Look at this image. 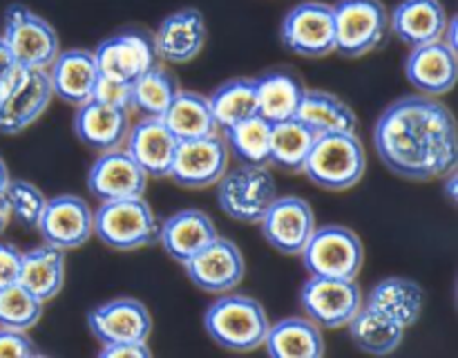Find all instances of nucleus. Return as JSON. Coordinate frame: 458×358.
I'll use <instances>...</instances> for the list:
<instances>
[{"mask_svg":"<svg viewBox=\"0 0 458 358\" xmlns=\"http://www.w3.org/2000/svg\"><path fill=\"white\" fill-rule=\"evenodd\" d=\"M374 150L389 173L407 182L445 179L458 166L454 115L425 94L396 98L376 121Z\"/></svg>","mask_w":458,"mask_h":358,"instance_id":"f257e3e1","label":"nucleus"},{"mask_svg":"<svg viewBox=\"0 0 458 358\" xmlns=\"http://www.w3.org/2000/svg\"><path fill=\"white\" fill-rule=\"evenodd\" d=\"M271 327L267 309L250 295L222 294L204 313V329L226 352H255L267 340Z\"/></svg>","mask_w":458,"mask_h":358,"instance_id":"f03ea898","label":"nucleus"},{"mask_svg":"<svg viewBox=\"0 0 458 358\" xmlns=\"http://www.w3.org/2000/svg\"><path fill=\"white\" fill-rule=\"evenodd\" d=\"M367 170V152L356 132L318 134L302 173L322 191L340 192L356 186Z\"/></svg>","mask_w":458,"mask_h":358,"instance_id":"7ed1b4c3","label":"nucleus"},{"mask_svg":"<svg viewBox=\"0 0 458 358\" xmlns=\"http://www.w3.org/2000/svg\"><path fill=\"white\" fill-rule=\"evenodd\" d=\"M161 219L143 197L101 201L94 210V235L112 251H139L159 240Z\"/></svg>","mask_w":458,"mask_h":358,"instance_id":"20e7f679","label":"nucleus"},{"mask_svg":"<svg viewBox=\"0 0 458 358\" xmlns=\"http://www.w3.org/2000/svg\"><path fill=\"white\" fill-rule=\"evenodd\" d=\"M54 92L47 70L16 65L0 83V134H21L47 112Z\"/></svg>","mask_w":458,"mask_h":358,"instance_id":"39448f33","label":"nucleus"},{"mask_svg":"<svg viewBox=\"0 0 458 358\" xmlns=\"http://www.w3.org/2000/svg\"><path fill=\"white\" fill-rule=\"evenodd\" d=\"M215 186L222 213L242 224L262 222L267 210L277 200V183L268 166L240 164L226 170Z\"/></svg>","mask_w":458,"mask_h":358,"instance_id":"423d86ee","label":"nucleus"},{"mask_svg":"<svg viewBox=\"0 0 458 358\" xmlns=\"http://www.w3.org/2000/svg\"><path fill=\"white\" fill-rule=\"evenodd\" d=\"M334 7L335 52L344 58H362L387 43L389 12L380 0H338Z\"/></svg>","mask_w":458,"mask_h":358,"instance_id":"0eeeda50","label":"nucleus"},{"mask_svg":"<svg viewBox=\"0 0 458 358\" xmlns=\"http://www.w3.org/2000/svg\"><path fill=\"white\" fill-rule=\"evenodd\" d=\"M300 258L309 276L356 280L365 262V246L352 228L327 224L316 226Z\"/></svg>","mask_w":458,"mask_h":358,"instance_id":"6e6552de","label":"nucleus"},{"mask_svg":"<svg viewBox=\"0 0 458 358\" xmlns=\"http://www.w3.org/2000/svg\"><path fill=\"white\" fill-rule=\"evenodd\" d=\"M0 36L7 43L16 65L47 70L56 54L61 52L56 30L25 4H9Z\"/></svg>","mask_w":458,"mask_h":358,"instance_id":"1a4fd4ad","label":"nucleus"},{"mask_svg":"<svg viewBox=\"0 0 458 358\" xmlns=\"http://www.w3.org/2000/svg\"><path fill=\"white\" fill-rule=\"evenodd\" d=\"M280 40L286 52L302 58H325L335 52L334 7L322 0H304L282 18Z\"/></svg>","mask_w":458,"mask_h":358,"instance_id":"9d476101","label":"nucleus"},{"mask_svg":"<svg viewBox=\"0 0 458 358\" xmlns=\"http://www.w3.org/2000/svg\"><path fill=\"white\" fill-rule=\"evenodd\" d=\"M300 307L320 329H340L362 307V291L347 277L309 276L300 289Z\"/></svg>","mask_w":458,"mask_h":358,"instance_id":"9b49d317","label":"nucleus"},{"mask_svg":"<svg viewBox=\"0 0 458 358\" xmlns=\"http://www.w3.org/2000/svg\"><path fill=\"white\" fill-rule=\"evenodd\" d=\"M97 67L103 76L134 83L141 74L159 63L152 34L146 30H123L107 36L94 49Z\"/></svg>","mask_w":458,"mask_h":358,"instance_id":"f8f14e48","label":"nucleus"},{"mask_svg":"<svg viewBox=\"0 0 458 358\" xmlns=\"http://www.w3.org/2000/svg\"><path fill=\"white\" fill-rule=\"evenodd\" d=\"M228 159H231V152L222 132L188 139V141H179L168 177L188 191H201V188L215 186L222 179V175L228 170Z\"/></svg>","mask_w":458,"mask_h":358,"instance_id":"ddd939ff","label":"nucleus"},{"mask_svg":"<svg viewBox=\"0 0 458 358\" xmlns=\"http://www.w3.org/2000/svg\"><path fill=\"white\" fill-rule=\"evenodd\" d=\"M262 237L282 255H300L316 231L311 204L298 195H277L259 222Z\"/></svg>","mask_w":458,"mask_h":358,"instance_id":"4468645a","label":"nucleus"},{"mask_svg":"<svg viewBox=\"0 0 458 358\" xmlns=\"http://www.w3.org/2000/svg\"><path fill=\"white\" fill-rule=\"evenodd\" d=\"M182 267L186 268V276L197 289L215 295L228 294L240 286L246 276V262L240 246L219 235Z\"/></svg>","mask_w":458,"mask_h":358,"instance_id":"2eb2a0df","label":"nucleus"},{"mask_svg":"<svg viewBox=\"0 0 458 358\" xmlns=\"http://www.w3.org/2000/svg\"><path fill=\"white\" fill-rule=\"evenodd\" d=\"M36 231L54 249H81L94 235V210L83 197L56 195L45 204Z\"/></svg>","mask_w":458,"mask_h":358,"instance_id":"dca6fc26","label":"nucleus"},{"mask_svg":"<svg viewBox=\"0 0 458 358\" xmlns=\"http://www.w3.org/2000/svg\"><path fill=\"white\" fill-rule=\"evenodd\" d=\"M157 58L170 65L195 61L208 40V25L199 9L183 7L168 13L152 34Z\"/></svg>","mask_w":458,"mask_h":358,"instance_id":"f3484780","label":"nucleus"},{"mask_svg":"<svg viewBox=\"0 0 458 358\" xmlns=\"http://www.w3.org/2000/svg\"><path fill=\"white\" fill-rule=\"evenodd\" d=\"M148 175L123 148L98 152V159L89 166L88 191L98 201L143 197L148 188Z\"/></svg>","mask_w":458,"mask_h":358,"instance_id":"a211bd4d","label":"nucleus"},{"mask_svg":"<svg viewBox=\"0 0 458 358\" xmlns=\"http://www.w3.org/2000/svg\"><path fill=\"white\" fill-rule=\"evenodd\" d=\"M88 327L101 345L148 340L152 334V316L141 300L114 298L89 309Z\"/></svg>","mask_w":458,"mask_h":358,"instance_id":"6ab92c4d","label":"nucleus"},{"mask_svg":"<svg viewBox=\"0 0 458 358\" xmlns=\"http://www.w3.org/2000/svg\"><path fill=\"white\" fill-rule=\"evenodd\" d=\"M405 76L411 88L425 97L437 98L452 92L458 79L456 49L445 40L411 47L405 61Z\"/></svg>","mask_w":458,"mask_h":358,"instance_id":"aec40b11","label":"nucleus"},{"mask_svg":"<svg viewBox=\"0 0 458 358\" xmlns=\"http://www.w3.org/2000/svg\"><path fill=\"white\" fill-rule=\"evenodd\" d=\"M179 139L161 116H141L125 137V150L143 168L148 177L164 179L170 175Z\"/></svg>","mask_w":458,"mask_h":358,"instance_id":"412c9836","label":"nucleus"},{"mask_svg":"<svg viewBox=\"0 0 458 358\" xmlns=\"http://www.w3.org/2000/svg\"><path fill=\"white\" fill-rule=\"evenodd\" d=\"M130 110L112 107L106 103L89 98L76 106L74 134L81 143L97 152L114 150L125 143L130 132Z\"/></svg>","mask_w":458,"mask_h":358,"instance_id":"4be33fe9","label":"nucleus"},{"mask_svg":"<svg viewBox=\"0 0 458 358\" xmlns=\"http://www.w3.org/2000/svg\"><path fill=\"white\" fill-rule=\"evenodd\" d=\"M447 22L450 18L441 0H401L389 12V30L410 49L443 40Z\"/></svg>","mask_w":458,"mask_h":358,"instance_id":"5701e85b","label":"nucleus"},{"mask_svg":"<svg viewBox=\"0 0 458 358\" xmlns=\"http://www.w3.org/2000/svg\"><path fill=\"white\" fill-rule=\"evenodd\" d=\"M47 76L54 97L76 107L94 97V88H97L101 72L97 67L94 52L65 49V52L56 54L52 65L47 67Z\"/></svg>","mask_w":458,"mask_h":358,"instance_id":"b1692460","label":"nucleus"},{"mask_svg":"<svg viewBox=\"0 0 458 358\" xmlns=\"http://www.w3.org/2000/svg\"><path fill=\"white\" fill-rule=\"evenodd\" d=\"M215 237H217V226H215L213 217L199 209H186L177 210L161 222L157 242L168 258L179 264H186Z\"/></svg>","mask_w":458,"mask_h":358,"instance_id":"393cba45","label":"nucleus"},{"mask_svg":"<svg viewBox=\"0 0 458 358\" xmlns=\"http://www.w3.org/2000/svg\"><path fill=\"white\" fill-rule=\"evenodd\" d=\"M362 304L392 318L394 322L407 329V327L416 325V320L423 313L425 294L419 282L410 280V277L392 276L376 282L367 298L362 300Z\"/></svg>","mask_w":458,"mask_h":358,"instance_id":"a878e982","label":"nucleus"},{"mask_svg":"<svg viewBox=\"0 0 458 358\" xmlns=\"http://www.w3.org/2000/svg\"><path fill=\"white\" fill-rule=\"evenodd\" d=\"M273 358H320L325 356L322 329L313 320L304 318H284L268 327L267 340L262 345Z\"/></svg>","mask_w":458,"mask_h":358,"instance_id":"bb28decb","label":"nucleus"},{"mask_svg":"<svg viewBox=\"0 0 458 358\" xmlns=\"http://www.w3.org/2000/svg\"><path fill=\"white\" fill-rule=\"evenodd\" d=\"M18 285L40 303L56 298L65 285V251L43 244L22 253Z\"/></svg>","mask_w":458,"mask_h":358,"instance_id":"cd10ccee","label":"nucleus"},{"mask_svg":"<svg viewBox=\"0 0 458 358\" xmlns=\"http://www.w3.org/2000/svg\"><path fill=\"white\" fill-rule=\"evenodd\" d=\"M258 115L268 124L293 119L304 97V83L289 70H271L255 79Z\"/></svg>","mask_w":458,"mask_h":358,"instance_id":"c85d7f7f","label":"nucleus"},{"mask_svg":"<svg viewBox=\"0 0 458 358\" xmlns=\"http://www.w3.org/2000/svg\"><path fill=\"white\" fill-rule=\"evenodd\" d=\"M295 116L316 134L356 132L358 128V116L353 107L338 94L327 92V90H304L302 103Z\"/></svg>","mask_w":458,"mask_h":358,"instance_id":"c756f323","label":"nucleus"},{"mask_svg":"<svg viewBox=\"0 0 458 358\" xmlns=\"http://www.w3.org/2000/svg\"><path fill=\"white\" fill-rule=\"evenodd\" d=\"M347 329L352 343L369 356H389L401 347L405 338V327L365 304L349 320Z\"/></svg>","mask_w":458,"mask_h":358,"instance_id":"7c9ffc66","label":"nucleus"},{"mask_svg":"<svg viewBox=\"0 0 458 358\" xmlns=\"http://www.w3.org/2000/svg\"><path fill=\"white\" fill-rule=\"evenodd\" d=\"M161 119L179 141L210 137V134L219 132V125L215 121L213 110H210L208 97L199 92L179 90L177 97L173 98V103H170Z\"/></svg>","mask_w":458,"mask_h":358,"instance_id":"2f4dec72","label":"nucleus"},{"mask_svg":"<svg viewBox=\"0 0 458 358\" xmlns=\"http://www.w3.org/2000/svg\"><path fill=\"white\" fill-rule=\"evenodd\" d=\"M316 137L318 134L307 124H302L298 116L271 124L268 164L284 170V173H302V166L311 152Z\"/></svg>","mask_w":458,"mask_h":358,"instance_id":"473e14b6","label":"nucleus"},{"mask_svg":"<svg viewBox=\"0 0 458 358\" xmlns=\"http://www.w3.org/2000/svg\"><path fill=\"white\" fill-rule=\"evenodd\" d=\"M210 110H213L215 121L219 125V132L249 116L258 115V90H255V79L250 76H237V79L226 81L219 88L213 90L208 97Z\"/></svg>","mask_w":458,"mask_h":358,"instance_id":"72a5a7b5","label":"nucleus"},{"mask_svg":"<svg viewBox=\"0 0 458 358\" xmlns=\"http://www.w3.org/2000/svg\"><path fill=\"white\" fill-rule=\"evenodd\" d=\"M228 152L240 164L268 166V152H271V124L259 115L249 116L231 128L222 130Z\"/></svg>","mask_w":458,"mask_h":358,"instance_id":"f704fd0d","label":"nucleus"},{"mask_svg":"<svg viewBox=\"0 0 458 358\" xmlns=\"http://www.w3.org/2000/svg\"><path fill=\"white\" fill-rule=\"evenodd\" d=\"M177 92L179 83L173 72L157 63L132 83L130 110H137L141 116H164Z\"/></svg>","mask_w":458,"mask_h":358,"instance_id":"c9c22d12","label":"nucleus"},{"mask_svg":"<svg viewBox=\"0 0 458 358\" xmlns=\"http://www.w3.org/2000/svg\"><path fill=\"white\" fill-rule=\"evenodd\" d=\"M43 307L45 303L34 298L18 282L12 286H4V289H0V327L30 331L31 327L38 325Z\"/></svg>","mask_w":458,"mask_h":358,"instance_id":"e433bc0d","label":"nucleus"},{"mask_svg":"<svg viewBox=\"0 0 458 358\" xmlns=\"http://www.w3.org/2000/svg\"><path fill=\"white\" fill-rule=\"evenodd\" d=\"M3 197L7 201L12 217L21 226L36 231V226L40 222V215L45 210V204H47V195L36 183L27 182V179H12L9 186L4 188Z\"/></svg>","mask_w":458,"mask_h":358,"instance_id":"4c0bfd02","label":"nucleus"},{"mask_svg":"<svg viewBox=\"0 0 458 358\" xmlns=\"http://www.w3.org/2000/svg\"><path fill=\"white\" fill-rule=\"evenodd\" d=\"M92 98L106 103V106L130 110V103H132V83H125V81H116L101 74L97 81V88H94Z\"/></svg>","mask_w":458,"mask_h":358,"instance_id":"58836bf2","label":"nucleus"},{"mask_svg":"<svg viewBox=\"0 0 458 358\" xmlns=\"http://www.w3.org/2000/svg\"><path fill=\"white\" fill-rule=\"evenodd\" d=\"M40 356V349L27 331L0 327V358H30Z\"/></svg>","mask_w":458,"mask_h":358,"instance_id":"ea45409f","label":"nucleus"},{"mask_svg":"<svg viewBox=\"0 0 458 358\" xmlns=\"http://www.w3.org/2000/svg\"><path fill=\"white\" fill-rule=\"evenodd\" d=\"M22 251L9 242H0V289L16 285L21 277Z\"/></svg>","mask_w":458,"mask_h":358,"instance_id":"a19ab883","label":"nucleus"},{"mask_svg":"<svg viewBox=\"0 0 458 358\" xmlns=\"http://www.w3.org/2000/svg\"><path fill=\"white\" fill-rule=\"evenodd\" d=\"M152 354L148 340H123V343H106L98 349L103 358H148Z\"/></svg>","mask_w":458,"mask_h":358,"instance_id":"79ce46f5","label":"nucleus"},{"mask_svg":"<svg viewBox=\"0 0 458 358\" xmlns=\"http://www.w3.org/2000/svg\"><path fill=\"white\" fill-rule=\"evenodd\" d=\"M16 67V61H13L12 52H9L7 43L3 40V36H0V83H3L4 79H7L9 72Z\"/></svg>","mask_w":458,"mask_h":358,"instance_id":"37998d69","label":"nucleus"},{"mask_svg":"<svg viewBox=\"0 0 458 358\" xmlns=\"http://www.w3.org/2000/svg\"><path fill=\"white\" fill-rule=\"evenodd\" d=\"M9 222H12V213H9V206L7 201H4V197L0 195V235H3L4 228L9 226Z\"/></svg>","mask_w":458,"mask_h":358,"instance_id":"c03bdc74","label":"nucleus"},{"mask_svg":"<svg viewBox=\"0 0 458 358\" xmlns=\"http://www.w3.org/2000/svg\"><path fill=\"white\" fill-rule=\"evenodd\" d=\"M9 182H12V175H9L7 164H4V161L0 159V195H3L4 188L9 186Z\"/></svg>","mask_w":458,"mask_h":358,"instance_id":"a18cd8bd","label":"nucleus"}]
</instances>
